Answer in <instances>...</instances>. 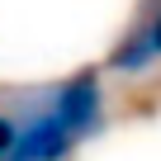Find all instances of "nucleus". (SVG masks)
I'll list each match as a JSON object with an SVG mask.
<instances>
[{
	"mask_svg": "<svg viewBox=\"0 0 161 161\" xmlns=\"http://www.w3.org/2000/svg\"><path fill=\"white\" fill-rule=\"evenodd\" d=\"M76 147L80 142L62 128V119L47 104H38V109H29L14 123V147H10L5 161H66Z\"/></svg>",
	"mask_w": 161,
	"mask_h": 161,
	"instance_id": "f03ea898",
	"label": "nucleus"
},
{
	"mask_svg": "<svg viewBox=\"0 0 161 161\" xmlns=\"http://www.w3.org/2000/svg\"><path fill=\"white\" fill-rule=\"evenodd\" d=\"M43 104L62 119V128L76 137V142H86L104 128V95H100V76L95 71H76L66 76L62 86H52L43 95Z\"/></svg>",
	"mask_w": 161,
	"mask_h": 161,
	"instance_id": "f257e3e1",
	"label": "nucleus"
},
{
	"mask_svg": "<svg viewBox=\"0 0 161 161\" xmlns=\"http://www.w3.org/2000/svg\"><path fill=\"white\" fill-rule=\"evenodd\" d=\"M10 147H14V119H5V114H0V161L10 156Z\"/></svg>",
	"mask_w": 161,
	"mask_h": 161,
	"instance_id": "39448f33",
	"label": "nucleus"
},
{
	"mask_svg": "<svg viewBox=\"0 0 161 161\" xmlns=\"http://www.w3.org/2000/svg\"><path fill=\"white\" fill-rule=\"evenodd\" d=\"M156 62V52H152V43H147V29L142 24H133L128 33H123V43L109 52V66L114 71H147Z\"/></svg>",
	"mask_w": 161,
	"mask_h": 161,
	"instance_id": "7ed1b4c3",
	"label": "nucleus"
},
{
	"mask_svg": "<svg viewBox=\"0 0 161 161\" xmlns=\"http://www.w3.org/2000/svg\"><path fill=\"white\" fill-rule=\"evenodd\" d=\"M137 24H142V29H147V43H152V52H156V57H161V5H156V10H152V14H147V19H137Z\"/></svg>",
	"mask_w": 161,
	"mask_h": 161,
	"instance_id": "20e7f679",
	"label": "nucleus"
}]
</instances>
